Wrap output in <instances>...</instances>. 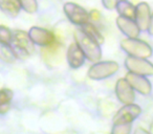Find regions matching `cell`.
Wrapping results in <instances>:
<instances>
[{
    "label": "cell",
    "mask_w": 153,
    "mask_h": 134,
    "mask_svg": "<svg viewBox=\"0 0 153 134\" xmlns=\"http://www.w3.org/2000/svg\"><path fill=\"white\" fill-rule=\"evenodd\" d=\"M74 42L79 45V47L82 49L88 61L92 62V63H97V62L101 61L102 49H101L100 43H98L94 39L88 36L81 28H76L74 30Z\"/></svg>",
    "instance_id": "obj_1"
},
{
    "label": "cell",
    "mask_w": 153,
    "mask_h": 134,
    "mask_svg": "<svg viewBox=\"0 0 153 134\" xmlns=\"http://www.w3.org/2000/svg\"><path fill=\"white\" fill-rule=\"evenodd\" d=\"M13 48L17 59L25 60L35 53V44L28 36V33L23 30L13 32V39L10 44Z\"/></svg>",
    "instance_id": "obj_2"
},
{
    "label": "cell",
    "mask_w": 153,
    "mask_h": 134,
    "mask_svg": "<svg viewBox=\"0 0 153 134\" xmlns=\"http://www.w3.org/2000/svg\"><path fill=\"white\" fill-rule=\"evenodd\" d=\"M121 48L128 56L143 58V59H149L153 55L152 47L147 42L137 38L124 39L121 42Z\"/></svg>",
    "instance_id": "obj_3"
},
{
    "label": "cell",
    "mask_w": 153,
    "mask_h": 134,
    "mask_svg": "<svg viewBox=\"0 0 153 134\" xmlns=\"http://www.w3.org/2000/svg\"><path fill=\"white\" fill-rule=\"evenodd\" d=\"M120 66L115 61H99L88 69L87 76L89 79L94 81L107 79L112 77L119 71Z\"/></svg>",
    "instance_id": "obj_4"
},
{
    "label": "cell",
    "mask_w": 153,
    "mask_h": 134,
    "mask_svg": "<svg viewBox=\"0 0 153 134\" xmlns=\"http://www.w3.org/2000/svg\"><path fill=\"white\" fill-rule=\"evenodd\" d=\"M63 11L67 19L74 25H83L89 22V14L84 7L74 2H66Z\"/></svg>",
    "instance_id": "obj_5"
},
{
    "label": "cell",
    "mask_w": 153,
    "mask_h": 134,
    "mask_svg": "<svg viewBox=\"0 0 153 134\" xmlns=\"http://www.w3.org/2000/svg\"><path fill=\"white\" fill-rule=\"evenodd\" d=\"M125 66L130 73L145 77L153 76V64L147 59L127 56L125 60Z\"/></svg>",
    "instance_id": "obj_6"
},
{
    "label": "cell",
    "mask_w": 153,
    "mask_h": 134,
    "mask_svg": "<svg viewBox=\"0 0 153 134\" xmlns=\"http://www.w3.org/2000/svg\"><path fill=\"white\" fill-rule=\"evenodd\" d=\"M142 113V109L138 105L127 104L124 107H122L113 116V125L117 124H131Z\"/></svg>",
    "instance_id": "obj_7"
},
{
    "label": "cell",
    "mask_w": 153,
    "mask_h": 134,
    "mask_svg": "<svg viewBox=\"0 0 153 134\" xmlns=\"http://www.w3.org/2000/svg\"><path fill=\"white\" fill-rule=\"evenodd\" d=\"M28 36L32 39L35 45H39L41 47L47 46L56 41L55 34L46 28L39 27V26H33L28 30Z\"/></svg>",
    "instance_id": "obj_8"
},
{
    "label": "cell",
    "mask_w": 153,
    "mask_h": 134,
    "mask_svg": "<svg viewBox=\"0 0 153 134\" xmlns=\"http://www.w3.org/2000/svg\"><path fill=\"white\" fill-rule=\"evenodd\" d=\"M125 79L135 91L143 96H149L152 91V85L145 76L136 75V73L128 71Z\"/></svg>",
    "instance_id": "obj_9"
},
{
    "label": "cell",
    "mask_w": 153,
    "mask_h": 134,
    "mask_svg": "<svg viewBox=\"0 0 153 134\" xmlns=\"http://www.w3.org/2000/svg\"><path fill=\"white\" fill-rule=\"evenodd\" d=\"M115 94L119 101L124 105L132 104L135 101V93H134V89L131 87L127 80L120 79L117 82L115 85Z\"/></svg>",
    "instance_id": "obj_10"
},
{
    "label": "cell",
    "mask_w": 153,
    "mask_h": 134,
    "mask_svg": "<svg viewBox=\"0 0 153 134\" xmlns=\"http://www.w3.org/2000/svg\"><path fill=\"white\" fill-rule=\"evenodd\" d=\"M85 55L76 42L71 43L66 50V61L70 68L78 69L85 63Z\"/></svg>",
    "instance_id": "obj_11"
},
{
    "label": "cell",
    "mask_w": 153,
    "mask_h": 134,
    "mask_svg": "<svg viewBox=\"0 0 153 134\" xmlns=\"http://www.w3.org/2000/svg\"><path fill=\"white\" fill-rule=\"evenodd\" d=\"M117 26L123 35H125L127 38H138L140 32L137 23L135 22L134 19L127 17H123V16H119L117 18Z\"/></svg>",
    "instance_id": "obj_12"
},
{
    "label": "cell",
    "mask_w": 153,
    "mask_h": 134,
    "mask_svg": "<svg viewBox=\"0 0 153 134\" xmlns=\"http://www.w3.org/2000/svg\"><path fill=\"white\" fill-rule=\"evenodd\" d=\"M151 9L150 5L147 2H140L135 5V16H134V20L137 23L138 27L140 30H148L149 22H150L151 18Z\"/></svg>",
    "instance_id": "obj_13"
},
{
    "label": "cell",
    "mask_w": 153,
    "mask_h": 134,
    "mask_svg": "<svg viewBox=\"0 0 153 134\" xmlns=\"http://www.w3.org/2000/svg\"><path fill=\"white\" fill-rule=\"evenodd\" d=\"M42 57L46 63L49 65H55L53 61H57V63L61 62L62 58V45L58 42L57 40L51 44L47 45V46L42 47Z\"/></svg>",
    "instance_id": "obj_14"
},
{
    "label": "cell",
    "mask_w": 153,
    "mask_h": 134,
    "mask_svg": "<svg viewBox=\"0 0 153 134\" xmlns=\"http://www.w3.org/2000/svg\"><path fill=\"white\" fill-rule=\"evenodd\" d=\"M21 10L19 0H0V11L7 17L16 18Z\"/></svg>",
    "instance_id": "obj_15"
},
{
    "label": "cell",
    "mask_w": 153,
    "mask_h": 134,
    "mask_svg": "<svg viewBox=\"0 0 153 134\" xmlns=\"http://www.w3.org/2000/svg\"><path fill=\"white\" fill-rule=\"evenodd\" d=\"M115 10H117V12L119 13L120 16L134 19V16H135V5H133L131 2H129L128 0H119Z\"/></svg>",
    "instance_id": "obj_16"
},
{
    "label": "cell",
    "mask_w": 153,
    "mask_h": 134,
    "mask_svg": "<svg viewBox=\"0 0 153 134\" xmlns=\"http://www.w3.org/2000/svg\"><path fill=\"white\" fill-rule=\"evenodd\" d=\"M14 93L11 89L0 90V114H5L10 110Z\"/></svg>",
    "instance_id": "obj_17"
},
{
    "label": "cell",
    "mask_w": 153,
    "mask_h": 134,
    "mask_svg": "<svg viewBox=\"0 0 153 134\" xmlns=\"http://www.w3.org/2000/svg\"><path fill=\"white\" fill-rule=\"evenodd\" d=\"M80 28H81L84 33H86L89 37H91L92 39H94L98 43H100V44H103V43H104V41H105L104 37H103V35L101 34V32L97 28V26L94 25V23L87 22V23L80 26Z\"/></svg>",
    "instance_id": "obj_18"
},
{
    "label": "cell",
    "mask_w": 153,
    "mask_h": 134,
    "mask_svg": "<svg viewBox=\"0 0 153 134\" xmlns=\"http://www.w3.org/2000/svg\"><path fill=\"white\" fill-rule=\"evenodd\" d=\"M0 60L4 63L12 64L17 60L13 48L10 44H2L0 43Z\"/></svg>",
    "instance_id": "obj_19"
},
{
    "label": "cell",
    "mask_w": 153,
    "mask_h": 134,
    "mask_svg": "<svg viewBox=\"0 0 153 134\" xmlns=\"http://www.w3.org/2000/svg\"><path fill=\"white\" fill-rule=\"evenodd\" d=\"M21 9L27 14H35L38 12L39 5L37 0H19Z\"/></svg>",
    "instance_id": "obj_20"
},
{
    "label": "cell",
    "mask_w": 153,
    "mask_h": 134,
    "mask_svg": "<svg viewBox=\"0 0 153 134\" xmlns=\"http://www.w3.org/2000/svg\"><path fill=\"white\" fill-rule=\"evenodd\" d=\"M13 39V32L4 25H0V43L11 44Z\"/></svg>",
    "instance_id": "obj_21"
},
{
    "label": "cell",
    "mask_w": 153,
    "mask_h": 134,
    "mask_svg": "<svg viewBox=\"0 0 153 134\" xmlns=\"http://www.w3.org/2000/svg\"><path fill=\"white\" fill-rule=\"evenodd\" d=\"M130 132L131 124H117L111 129V134H130Z\"/></svg>",
    "instance_id": "obj_22"
},
{
    "label": "cell",
    "mask_w": 153,
    "mask_h": 134,
    "mask_svg": "<svg viewBox=\"0 0 153 134\" xmlns=\"http://www.w3.org/2000/svg\"><path fill=\"white\" fill-rule=\"evenodd\" d=\"M88 14H89V22L94 24L100 22L101 19H102V15L98 10H91Z\"/></svg>",
    "instance_id": "obj_23"
},
{
    "label": "cell",
    "mask_w": 153,
    "mask_h": 134,
    "mask_svg": "<svg viewBox=\"0 0 153 134\" xmlns=\"http://www.w3.org/2000/svg\"><path fill=\"white\" fill-rule=\"evenodd\" d=\"M102 1V4L103 7H105L106 10H114L117 7V4L119 2V0H101Z\"/></svg>",
    "instance_id": "obj_24"
},
{
    "label": "cell",
    "mask_w": 153,
    "mask_h": 134,
    "mask_svg": "<svg viewBox=\"0 0 153 134\" xmlns=\"http://www.w3.org/2000/svg\"><path fill=\"white\" fill-rule=\"evenodd\" d=\"M150 36H153V13L151 14V18H150V22H149V26H148V30Z\"/></svg>",
    "instance_id": "obj_25"
},
{
    "label": "cell",
    "mask_w": 153,
    "mask_h": 134,
    "mask_svg": "<svg viewBox=\"0 0 153 134\" xmlns=\"http://www.w3.org/2000/svg\"><path fill=\"white\" fill-rule=\"evenodd\" d=\"M134 134H151V133L147 131V130H145L144 128L138 127V128H136V129H135V131H134Z\"/></svg>",
    "instance_id": "obj_26"
}]
</instances>
